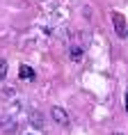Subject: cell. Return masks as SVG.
Masks as SVG:
<instances>
[{"mask_svg":"<svg viewBox=\"0 0 128 135\" xmlns=\"http://www.w3.org/2000/svg\"><path fill=\"white\" fill-rule=\"evenodd\" d=\"M112 25H114V35L119 37V39H126L128 37V23L126 18H124V14L121 12H112Z\"/></svg>","mask_w":128,"mask_h":135,"instance_id":"obj_1","label":"cell"},{"mask_svg":"<svg viewBox=\"0 0 128 135\" xmlns=\"http://www.w3.org/2000/svg\"><path fill=\"white\" fill-rule=\"evenodd\" d=\"M50 117H53L55 124H60V126H69V124H71L69 112H66L62 105H53V108H50Z\"/></svg>","mask_w":128,"mask_h":135,"instance_id":"obj_2","label":"cell"},{"mask_svg":"<svg viewBox=\"0 0 128 135\" xmlns=\"http://www.w3.org/2000/svg\"><path fill=\"white\" fill-rule=\"evenodd\" d=\"M18 78H21V80H35L37 78V71L30 66V64H21V66H18Z\"/></svg>","mask_w":128,"mask_h":135,"instance_id":"obj_3","label":"cell"},{"mask_svg":"<svg viewBox=\"0 0 128 135\" xmlns=\"http://www.w3.org/2000/svg\"><path fill=\"white\" fill-rule=\"evenodd\" d=\"M30 124L35 128H43V114L41 112H30Z\"/></svg>","mask_w":128,"mask_h":135,"instance_id":"obj_4","label":"cell"},{"mask_svg":"<svg viewBox=\"0 0 128 135\" xmlns=\"http://www.w3.org/2000/svg\"><path fill=\"white\" fill-rule=\"evenodd\" d=\"M0 128L7 131V133H12V131H14V121L7 119V117H0Z\"/></svg>","mask_w":128,"mask_h":135,"instance_id":"obj_5","label":"cell"},{"mask_svg":"<svg viewBox=\"0 0 128 135\" xmlns=\"http://www.w3.org/2000/svg\"><path fill=\"white\" fill-rule=\"evenodd\" d=\"M69 53H71V60H73V62H80V60H82V48H80V46H73Z\"/></svg>","mask_w":128,"mask_h":135,"instance_id":"obj_6","label":"cell"},{"mask_svg":"<svg viewBox=\"0 0 128 135\" xmlns=\"http://www.w3.org/2000/svg\"><path fill=\"white\" fill-rule=\"evenodd\" d=\"M7 60H5V57H0V80H5L7 78Z\"/></svg>","mask_w":128,"mask_h":135,"instance_id":"obj_7","label":"cell"},{"mask_svg":"<svg viewBox=\"0 0 128 135\" xmlns=\"http://www.w3.org/2000/svg\"><path fill=\"white\" fill-rule=\"evenodd\" d=\"M124 105H126V112H128V89H126V94H124Z\"/></svg>","mask_w":128,"mask_h":135,"instance_id":"obj_8","label":"cell"},{"mask_svg":"<svg viewBox=\"0 0 128 135\" xmlns=\"http://www.w3.org/2000/svg\"><path fill=\"white\" fill-rule=\"evenodd\" d=\"M114 135H121V133H114Z\"/></svg>","mask_w":128,"mask_h":135,"instance_id":"obj_9","label":"cell"},{"mask_svg":"<svg viewBox=\"0 0 128 135\" xmlns=\"http://www.w3.org/2000/svg\"><path fill=\"white\" fill-rule=\"evenodd\" d=\"M28 135H35V133H28Z\"/></svg>","mask_w":128,"mask_h":135,"instance_id":"obj_10","label":"cell"}]
</instances>
